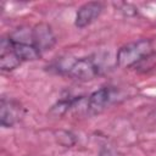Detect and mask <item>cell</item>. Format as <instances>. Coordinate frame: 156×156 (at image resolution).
I'll use <instances>...</instances> for the list:
<instances>
[{"label": "cell", "mask_w": 156, "mask_h": 156, "mask_svg": "<svg viewBox=\"0 0 156 156\" xmlns=\"http://www.w3.org/2000/svg\"><path fill=\"white\" fill-rule=\"evenodd\" d=\"M96 55L80 57L77 60H68V63L65 60H60L57 62L56 68L60 73H66L73 79L77 80H90L95 77L100 76L104 71L100 58H96Z\"/></svg>", "instance_id": "1"}, {"label": "cell", "mask_w": 156, "mask_h": 156, "mask_svg": "<svg viewBox=\"0 0 156 156\" xmlns=\"http://www.w3.org/2000/svg\"><path fill=\"white\" fill-rule=\"evenodd\" d=\"M21 63L22 61L17 57V55L12 50L10 39L4 38L1 40V48H0V68L2 71H12L17 68Z\"/></svg>", "instance_id": "7"}, {"label": "cell", "mask_w": 156, "mask_h": 156, "mask_svg": "<svg viewBox=\"0 0 156 156\" xmlns=\"http://www.w3.org/2000/svg\"><path fill=\"white\" fill-rule=\"evenodd\" d=\"M102 12V4L98 1H90L84 5H82L77 13H76V20L74 24L77 28L82 29L88 26H90Z\"/></svg>", "instance_id": "5"}, {"label": "cell", "mask_w": 156, "mask_h": 156, "mask_svg": "<svg viewBox=\"0 0 156 156\" xmlns=\"http://www.w3.org/2000/svg\"><path fill=\"white\" fill-rule=\"evenodd\" d=\"M30 41L40 54L51 50L56 44V37L51 26L45 22L35 24L30 29Z\"/></svg>", "instance_id": "3"}, {"label": "cell", "mask_w": 156, "mask_h": 156, "mask_svg": "<svg viewBox=\"0 0 156 156\" xmlns=\"http://www.w3.org/2000/svg\"><path fill=\"white\" fill-rule=\"evenodd\" d=\"M152 51L149 39H140L118 49L116 54V65L121 68H134L146 55Z\"/></svg>", "instance_id": "2"}, {"label": "cell", "mask_w": 156, "mask_h": 156, "mask_svg": "<svg viewBox=\"0 0 156 156\" xmlns=\"http://www.w3.org/2000/svg\"><path fill=\"white\" fill-rule=\"evenodd\" d=\"M155 66H156V52H155V51H151L149 55H146V56L134 67V69L146 72V71L154 68Z\"/></svg>", "instance_id": "11"}, {"label": "cell", "mask_w": 156, "mask_h": 156, "mask_svg": "<svg viewBox=\"0 0 156 156\" xmlns=\"http://www.w3.org/2000/svg\"><path fill=\"white\" fill-rule=\"evenodd\" d=\"M78 99H62L60 101H57L49 111V115L52 117H61L63 116L71 107H73L74 102Z\"/></svg>", "instance_id": "9"}, {"label": "cell", "mask_w": 156, "mask_h": 156, "mask_svg": "<svg viewBox=\"0 0 156 156\" xmlns=\"http://www.w3.org/2000/svg\"><path fill=\"white\" fill-rule=\"evenodd\" d=\"M112 98V89L110 87H102L89 95L87 101V110L90 113H99L111 104Z\"/></svg>", "instance_id": "6"}, {"label": "cell", "mask_w": 156, "mask_h": 156, "mask_svg": "<svg viewBox=\"0 0 156 156\" xmlns=\"http://www.w3.org/2000/svg\"><path fill=\"white\" fill-rule=\"evenodd\" d=\"M12 50L17 55V57L23 62V61H34L40 57V52L35 49V46L32 44L30 40H15L10 38Z\"/></svg>", "instance_id": "8"}, {"label": "cell", "mask_w": 156, "mask_h": 156, "mask_svg": "<svg viewBox=\"0 0 156 156\" xmlns=\"http://www.w3.org/2000/svg\"><path fill=\"white\" fill-rule=\"evenodd\" d=\"M55 136H56L57 143L61 144L65 147H71L76 144L74 134H72L68 130H58V132L55 133Z\"/></svg>", "instance_id": "10"}, {"label": "cell", "mask_w": 156, "mask_h": 156, "mask_svg": "<svg viewBox=\"0 0 156 156\" xmlns=\"http://www.w3.org/2000/svg\"><path fill=\"white\" fill-rule=\"evenodd\" d=\"M22 117V106L13 99H1L0 104V123L5 128L15 126Z\"/></svg>", "instance_id": "4"}]
</instances>
